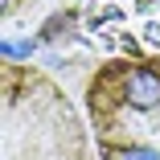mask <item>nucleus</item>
Listing matches in <instances>:
<instances>
[{"instance_id": "f257e3e1", "label": "nucleus", "mask_w": 160, "mask_h": 160, "mask_svg": "<svg viewBox=\"0 0 160 160\" xmlns=\"http://www.w3.org/2000/svg\"><path fill=\"white\" fill-rule=\"evenodd\" d=\"M0 90V160H99L90 123L45 70L4 62Z\"/></svg>"}, {"instance_id": "7ed1b4c3", "label": "nucleus", "mask_w": 160, "mask_h": 160, "mask_svg": "<svg viewBox=\"0 0 160 160\" xmlns=\"http://www.w3.org/2000/svg\"><path fill=\"white\" fill-rule=\"evenodd\" d=\"M33 4H37V0H4V17L12 21L17 12H25V8H33Z\"/></svg>"}, {"instance_id": "f03ea898", "label": "nucleus", "mask_w": 160, "mask_h": 160, "mask_svg": "<svg viewBox=\"0 0 160 160\" xmlns=\"http://www.w3.org/2000/svg\"><path fill=\"white\" fill-rule=\"evenodd\" d=\"M82 103L99 160H160V53L94 66Z\"/></svg>"}]
</instances>
